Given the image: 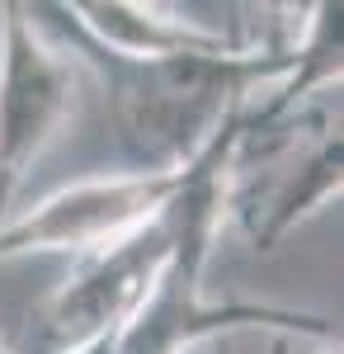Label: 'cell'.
I'll use <instances>...</instances> for the list:
<instances>
[{
    "instance_id": "cell-1",
    "label": "cell",
    "mask_w": 344,
    "mask_h": 354,
    "mask_svg": "<svg viewBox=\"0 0 344 354\" xmlns=\"http://www.w3.org/2000/svg\"><path fill=\"white\" fill-rule=\"evenodd\" d=\"M307 10V5H302ZM28 15L76 57L80 76L99 85L108 133L128 175H165L193 165L222 123L292 62V43L240 48V53H189V57H118L90 43L61 5H28ZM302 33V28H297Z\"/></svg>"
},
{
    "instance_id": "cell-2",
    "label": "cell",
    "mask_w": 344,
    "mask_h": 354,
    "mask_svg": "<svg viewBox=\"0 0 344 354\" xmlns=\"http://www.w3.org/2000/svg\"><path fill=\"white\" fill-rule=\"evenodd\" d=\"M170 250L175 222L160 208L146 227L118 236L95 255H80L76 270L48 293L24 354H104L108 340L133 322L142 298L151 293Z\"/></svg>"
},
{
    "instance_id": "cell-3",
    "label": "cell",
    "mask_w": 344,
    "mask_h": 354,
    "mask_svg": "<svg viewBox=\"0 0 344 354\" xmlns=\"http://www.w3.org/2000/svg\"><path fill=\"white\" fill-rule=\"evenodd\" d=\"M80 100V66L28 5H0V222Z\"/></svg>"
},
{
    "instance_id": "cell-4",
    "label": "cell",
    "mask_w": 344,
    "mask_h": 354,
    "mask_svg": "<svg viewBox=\"0 0 344 354\" xmlns=\"http://www.w3.org/2000/svg\"><path fill=\"white\" fill-rule=\"evenodd\" d=\"M189 180L184 170L165 175H95L66 189L38 198L0 222V260H28V255H95L156 218Z\"/></svg>"
},
{
    "instance_id": "cell-5",
    "label": "cell",
    "mask_w": 344,
    "mask_h": 354,
    "mask_svg": "<svg viewBox=\"0 0 344 354\" xmlns=\"http://www.w3.org/2000/svg\"><path fill=\"white\" fill-rule=\"evenodd\" d=\"M0 354H15V350H10V345H5V340H0Z\"/></svg>"
}]
</instances>
